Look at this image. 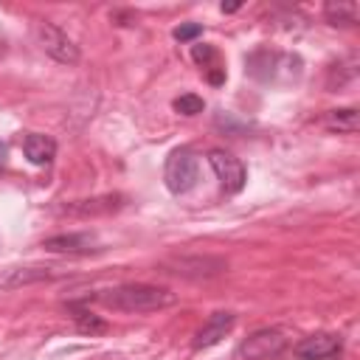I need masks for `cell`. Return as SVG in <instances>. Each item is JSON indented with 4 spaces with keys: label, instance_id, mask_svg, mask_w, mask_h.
<instances>
[{
    "label": "cell",
    "instance_id": "cell-7",
    "mask_svg": "<svg viewBox=\"0 0 360 360\" xmlns=\"http://www.w3.org/2000/svg\"><path fill=\"white\" fill-rule=\"evenodd\" d=\"M42 248L51 250V253H70V256H84V253L101 250V248H98V236H96V233H87V231L51 236V239L42 242Z\"/></svg>",
    "mask_w": 360,
    "mask_h": 360
},
{
    "label": "cell",
    "instance_id": "cell-15",
    "mask_svg": "<svg viewBox=\"0 0 360 360\" xmlns=\"http://www.w3.org/2000/svg\"><path fill=\"white\" fill-rule=\"evenodd\" d=\"M70 312H73V323H76V329L84 332V335H98V332L107 329V323H104L98 315H93L90 309H82L79 304H70Z\"/></svg>",
    "mask_w": 360,
    "mask_h": 360
},
{
    "label": "cell",
    "instance_id": "cell-8",
    "mask_svg": "<svg viewBox=\"0 0 360 360\" xmlns=\"http://www.w3.org/2000/svg\"><path fill=\"white\" fill-rule=\"evenodd\" d=\"M233 323H236V315L233 312H214V315H208V321L200 326V332L194 335V349L200 352V349H211V346H217L231 329H233Z\"/></svg>",
    "mask_w": 360,
    "mask_h": 360
},
{
    "label": "cell",
    "instance_id": "cell-16",
    "mask_svg": "<svg viewBox=\"0 0 360 360\" xmlns=\"http://www.w3.org/2000/svg\"><path fill=\"white\" fill-rule=\"evenodd\" d=\"M174 110L180 115H197V112L205 110V101L200 96H194V93H183L180 98H174Z\"/></svg>",
    "mask_w": 360,
    "mask_h": 360
},
{
    "label": "cell",
    "instance_id": "cell-19",
    "mask_svg": "<svg viewBox=\"0 0 360 360\" xmlns=\"http://www.w3.org/2000/svg\"><path fill=\"white\" fill-rule=\"evenodd\" d=\"M208 82H211V84H222V82H225V73H222V70H211V73H208Z\"/></svg>",
    "mask_w": 360,
    "mask_h": 360
},
{
    "label": "cell",
    "instance_id": "cell-9",
    "mask_svg": "<svg viewBox=\"0 0 360 360\" xmlns=\"http://www.w3.org/2000/svg\"><path fill=\"white\" fill-rule=\"evenodd\" d=\"M124 205L121 194H104V197H93V200H76L59 208V214H70V217H104L112 214Z\"/></svg>",
    "mask_w": 360,
    "mask_h": 360
},
{
    "label": "cell",
    "instance_id": "cell-14",
    "mask_svg": "<svg viewBox=\"0 0 360 360\" xmlns=\"http://www.w3.org/2000/svg\"><path fill=\"white\" fill-rule=\"evenodd\" d=\"M323 127H326V129H332V132H357V127H360L357 110H354V107L329 110V112L323 115Z\"/></svg>",
    "mask_w": 360,
    "mask_h": 360
},
{
    "label": "cell",
    "instance_id": "cell-20",
    "mask_svg": "<svg viewBox=\"0 0 360 360\" xmlns=\"http://www.w3.org/2000/svg\"><path fill=\"white\" fill-rule=\"evenodd\" d=\"M239 6H242V3H222V6H219V8H222V11H225V14H231V11H236V8H239Z\"/></svg>",
    "mask_w": 360,
    "mask_h": 360
},
{
    "label": "cell",
    "instance_id": "cell-5",
    "mask_svg": "<svg viewBox=\"0 0 360 360\" xmlns=\"http://www.w3.org/2000/svg\"><path fill=\"white\" fill-rule=\"evenodd\" d=\"M37 37H39L42 51H45L48 56H53L56 62H62V65H76V62H79V48H76L73 39H70L62 28H56L53 22H39Z\"/></svg>",
    "mask_w": 360,
    "mask_h": 360
},
{
    "label": "cell",
    "instance_id": "cell-6",
    "mask_svg": "<svg viewBox=\"0 0 360 360\" xmlns=\"http://www.w3.org/2000/svg\"><path fill=\"white\" fill-rule=\"evenodd\" d=\"M163 267L183 278H208V276H219L222 270H228V262L217 256H174Z\"/></svg>",
    "mask_w": 360,
    "mask_h": 360
},
{
    "label": "cell",
    "instance_id": "cell-12",
    "mask_svg": "<svg viewBox=\"0 0 360 360\" xmlns=\"http://www.w3.org/2000/svg\"><path fill=\"white\" fill-rule=\"evenodd\" d=\"M22 155L34 166H48L56 155V141L51 135H42V132H28L22 141Z\"/></svg>",
    "mask_w": 360,
    "mask_h": 360
},
{
    "label": "cell",
    "instance_id": "cell-13",
    "mask_svg": "<svg viewBox=\"0 0 360 360\" xmlns=\"http://www.w3.org/2000/svg\"><path fill=\"white\" fill-rule=\"evenodd\" d=\"M323 14L332 25H354L357 17H360V6L352 3V0H338V3L332 0V3L323 6Z\"/></svg>",
    "mask_w": 360,
    "mask_h": 360
},
{
    "label": "cell",
    "instance_id": "cell-17",
    "mask_svg": "<svg viewBox=\"0 0 360 360\" xmlns=\"http://www.w3.org/2000/svg\"><path fill=\"white\" fill-rule=\"evenodd\" d=\"M202 34V25L200 22H183V25H177L174 31H172V37L177 39V42H191V39H197Z\"/></svg>",
    "mask_w": 360,
    "mask_h": 360
},
{
    "label": "cell",
    "instance_id": "cell-2",
    "mask_svg": "<svg viewBox=\"0 0 360 360\" xmlns=\"http://www.w3.org/2000/svg\"><path fill=\"white\" fill-rule=\"evenodd\" d=\"M163 180H166V188L172 194H186L197 186L200 180V160L191 149L180 146L174 149L169 158H166V169H163Z\"/></svg>",
    "mask_w": 360,
    "mask_h": 360
},
{
    "label": "cell",
    "instance_id": "cell-10",
    "mask_svg": "<svg viewBox=\"0 0 360 360\" xmlns=\"http://www.w3.org/2000/svg\"><path fill=\"white\" fill-rule=\"evenodd\" d=\"M340 338L338 335H329V332H318V335H309L304 338L298 346H295V354L301 360H326L332 354L340 352Z\"/></svg>",
    "mask_w": 360,
    "mask_h": 360
},
{
    "label": "cell",
    "instance_id": "cell-1",
    "mask_svg": "<svg viewBox=\"0 0 360 360\" xmlns=\"http://www.w3.org/2000/svg\"><path fill=\"white\" fill-rule=\"evenodd\" d=\"M93 301H98L104 309L112 312H158L177 304V295L155 284H121V287L98 290Z\"/></svg>",
    "mask_w": 360,
    "mask_h": 360
},
{
    "label": "cell",
    "instance_id": "cell-4",
    "mask_svg": "<svg viewBox=\"0 0 360 360\" xmlns=\"http://www.w3.org/2000/svg\"><path fill=\"white\" fill-rule=\"evenodd\" d=\"M208 163H211V169H214V174H217V180H219V186H222L228 194H239V191L245 188L248 172H245V166H242L239 158H233V155L225 152V149H211V152H208Z\"/></svg>",
    "mask_w": 360,
    "mask_h": 360
},
{
    "label": "cell",
    "instance_id": "cell-18",
    "mask_svg": "<svg viewBox=\"0 0 360 360\" xmlns=\"http://www.w3.org/2000/svg\"><path fill=\"white\" fill-rule=\"evenodd\" d=\"M191 56H194V62H197V65H202V68H205V65L217 56V51H214L211 45H194V48H191Z\"/></svg>",
    "mask_w": 360,
    "mask_h": 360
},
{
    "label": "cell",
    "instance_id": "cell-3",
    "mask_svg": "<svg viewBox=\"0 0 360 360\" xmlns=\"http://www.w3.org/2000/svg\"><path fill=\"white\" fill-rule=\"evenodd\" d=\"M287 349V338L276 329H259L250 338H245L236 349L242 360H273Z\"/></svg>",
    "mask_w": 360,
    "mask_h": 360
},
{
    "label": "cell",
    "instance_id": "cell-11",
    "mask_svg": "<svg viewBox=\"0 0 360 360\" xmlns=\"http://www.w3.org/2000/svg\"><path fill=\"white\" fill-rule=\"evenodd\" d=\"M56 276V267H8L0 273V290H20L37 281H51Z\"/></svg>",
    "mask_w": 360,
    "mask_h": 360
},
{
    "label": "cell",
    "instance_id": "cell-21",
    "mask_svg": "<svg viewBox=\"0 0 360 360\" xmlns=\"http://www.w3.org/2000/svg\"><path fill=\"white\" fill-rule=\"evenodd\" d=\"M6 158H8V146H6L3 141H0V166L6 163Z\"/></svg>",
    "mask_w": 360,
    "mask_h": 360
}]
</instances>
